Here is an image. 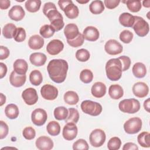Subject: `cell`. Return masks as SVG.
I'll return each mask as SVG.
<instances>
[{
	"instance_id": "1",
	"label": "cell",
	"mask_w": 150,
	"mask_h": 150,
	"mask_svg": "<svg viewBox=\"0 0 150 150\" xmlns=\"http://www.w3.org/2000/svg\"><path fill=\"white\" fill-rule=\"evenodd\" d=\"M69 66L63 59H53L47 66V70L51 80L56 83L64 81L67 76Z\"/></svg>"
},
{
	"instance_id": "2",
	"label": "cell",
	"mask_w": 150,
	"mask_h": 150,
	"mask_svg": "<svg viewBox=\"0 0 150 150\" xmlns=\"http://www.w3.org/2000/svg\"><path fill=\"white\" fill-rule=\"evenodd\" d=\"M106 75L111 81L120 80L122 76V65L118 58L110 59L105 64Z\"/></svg>"
},
{
	"instance_id": "3",
	"label": "cell",
	"mask_w": 150,
	"mask_h": 150,
	"mask_svg": "<svg viewBox=\"0 0 150 150\" xmlns=\"http://www.w3.org/2000/svg\"><path fill=\"white\" fill-rule=\"evenodd\" d=\"M139 101L135 98L124 99L121 100L118 104V108L121 111L128 114H134L140 109Z\"/></svg>"
},
{
	"instance_id": "4",
	"label": "cell",
	"mask_w": 150,
	"mask_h": 150,
	"mask_svg": "<svg viewBox=\"0 0 150 150\" xmlns=\"http://www.w3.org/2000/svg\"><path fill=\"white\" fill-rule=\"evenodd\" d=\"M81 110L86 114L91 116H97L101 114L103 110L101 105L91 100H84L81 104Z\"/></svg>"
},
{
	"instance_id": "5",
	"label": "cell",
	"mask_w": 150,
	"mask_h": 150,
	"mask_svg": "<svg viewBox=\"0 0 150 150\" xmlns=\"http://www.w3.org/2000/svg\"><path fill=\"white\" fill-rule=\"evenodd\" d=\"M134 18L135 21L132 28L138 36L140 37L145 36L149 30L148 23L142 17L134 16Z\"/></svg>"
},
{
	"instance_id": "6",
	"label": "cell",
	"mask_w": 150,
	"mask_h": 150,
	"mask_svg": "<svg viewBox=\"0 0 150 150\" xmlns=\"http://www.w3.org/2000/svg\"><path fill=\"white\" fill-rule=\"evenodd\" d=\"M142 122L139 117H132L128 120L124 124V129L127 134H135L141 131Z\"/></svg>"
},
{
	"instance_id": "7",
	"label": "cell",
	"mask_w": 150,
	"mask_h": 150,
	"mask_svg": "<svg viewBox=\"0 0 150 150\" xmlns=\"http://www.w3.org/2000/svg\"><path fill=\"white\" fill-rule=\"evenodd\" d=\"M106 135L104 131L101 129H95L91 131L89 136L90 144L94 147H100L105 142Z\"/></svg>"
},
{
	"instance_id": "8",
	"label": "cell",
	"mask_w": 150,
	"mask_h": 150,
	"mask_svg": "<svg viewBox=\"0 0 150 150\" xmlns=\"http://www.w3.org/2000/svg\"><path fill=\"white\" fill-rule=\"evenodd\" d=\"M47 119L46 111L42 108H36L33 111L31 114L32 122L37 126L44 125Z\"/></svg>"
},
{
	"instance_id": "9",
	"label": "cell",
	"mask_w": 150,
	"mask_h": 150,
	"mask_svg": "<svg viewBox=\"0 0 150 150\" xmlns=\"http://www.w3.org/2000/svg\"><path fill=\"white\" fill-rule=\"evenodd\" d=\"M40 94L42 97L45 100H54L58 96V90L56 87L47 84L42 87Z\"/></svg>"
},
{
	"instance_id": "10",
	"label": "cell",
	"mask_w": 150,
	"mask_h": 150,
	"mask_svg": "<svg viewBox=\"0 0 150 150\" xmlns=\"http://www.w3.org/2000/svg\"><path fill=\"white\" fill-rule=\"evenodd\" d=\"M105 51L110 55H116L121 53L123 50L121 44L115 39L108 40L104 45Z\"/></svg>"
},
{
	"instance_id": "11",
	"label": "cell",
	"mask_w": 150,
	"mask_h": 150,
	"mask_svg": "<svg viewBox=\"0 0 150 150\" xmlns=\"http://www.w3.org/2000/svg\"><path fill=\"white\" fill-rule=\"evenodd\" d=\"M78 129L73 122H67L63 127L62 135L63 138L67 141L73 140L77 136Z\"/></svg>"
},
{
	"instance_id": "12",
	"label": "cell",
	"mask_w": 150,
	"mask_h": 150,
	"mask_svg": "<svg viewBox=\"0 0 150 150\" xmlns=\"http://www.w3.org/2000/svg\"><path fill=\"white\" fill-rule=\"evenodd\" d=\"M22 97L25 103L29 105L35 104L38 100L37 91L35 88L32 87L23 90L22 93Z\"/></svg>"
},
{
	"instance_id": "13",
	"label": "cell",
	"mask_w": 150,
	"mask_h": 150,
	"mask_svg": "<svg viewBox=\"0 0 150 150\" xmlns=\"http://www.w3.org/2000/svg\"><path fill=\"white\" fill-rule=\"evenodd\" d=\"M64 48L63 43L59 39H53L47 45L46 50L51 55H56L63 50Z\"/></svg>"
},
{
	"instance_id": "14",
	"label": "cell",
	"mask_w": 150,
	"mask_h": 150,
	"mask_svg": "<svg viewBox=\"0 0 150 150\" xmlns=\"http://www.w3.org/2000/svg\"><path fill=\"white\" fill-rule=\"evenodd\" d=\"M132 92L136 97L144 98L148 94L149 87L148 85L144 82H137L135 83L132 87Z\"/></svg>"
},
{
	"instance_id": "15",
	"label": "cell",
	"mask_w": 150,
	"mask_h": 150,
	"mask_svg": "<svg viewBox=\"0 0 150 150\" xmlns=\"http://www.w3.org/2000/svg\"><path fill=\"white\" fill-rule=\"evenodd\" d=\"M36 146L40 150H50L53 147V142L47 136H41L36 140Z\"/></svg>"
},
{
	"instance_id": "16",
	"label": "cell",
	"mask_w": 150,
	"mask_h": 150,
	"mask_svg": "<svg viewBox=\"0 0 150 150\" xmlns=\"http://www.w3.org/2000/svg\"><path fill=\"white\" fill-rule=\"evenodd\" d=\"M25 15V12L20 5H14L9 11L8 16L11 19L19 21H21Z\"/></svg>"
},
{
	"instance_id": "17",
	"label": "cell",
	"mask_w": 150,
	"mask_h": 150,
	"mask_svg": "<svg viewBox=\"0 0 150 150\" xmlns=\"http://www.w3.org/2000/svg\"><path fill=\"white\" fill-rule=\"evenodd\" d=\"M83 35L86 40L90 42H94L98 39L100 33L96 27L89 26L84 29Z\"/></svg>"
},
{
	"instance_id": "18",
	"label": "cell",
	"mask_w": 150,
	"mask_h": 150,
	"mask_svg": "<svg viewBox=\"0 0 150 150\" xmlns=\"http://www.w3.org/2000/svg\"><path fill=\"white\" fill-rule=\"evenodd\" d=\"M26 80L25 74L21 75L16 73L14 70L11 72L9 76V81L11 84L15 87H20L22 86Z\"/></svg>"
},
{
	"instance_id": "19",
	"label": "cell",
	"mask_w": 150,
	"mask_h": 150,
	"mask_svg": "<svg viewBox=\"0 0 150 150\" xmlns=\"http://www.w3.org/2000/svg\"><path fill=\"white\" fill-rule=\"evenodd\" d=\"M80 32L77 26L74 23H69L66 25L64 29V34L67 40H72L76 38Z\"/></svg>"
},
{
	"instance_id": "20",
	"label": "cell",
	"mask_w": 150,
	"mask_h": 150,
	"mask_svg": "<svg viewBox=\"0 0 150 150\" xmlns=\"http://www.w3.org/2000/svg\"><path fill=\"white\" fill-rule=\"evenodd\" d=\"M105 85L100 81L96 82L91 87V92L92 95L96 98H101L106 93Z\"/></svg>"
},
{
	"instance_id": "21",
	"label": "cell",
	"mask_w": 150,
	"mask_h": 150,
	"mask_svg": "<svg viewBox=\"0 0 150 150\" xmlns=\"http://www.w3.org/2000/svg\"><path fill=\"white\" fill-rule=\"evenodd\" d=\"M47 57L42 53L36 52L33 53L30 55L29 60L30 63L35 66H42L44 65L46 62Z\"/></svg>"
},
{
	"instance_id": "22",
	"label": "cell",
	"mask_w": 150,
	"mask_h": 150,
	"mask_svg": "<svg viewBox=\"0 0 150 150\" xmlns=\"http://www.w3.org/2000/svg\"><path fill=\"white\" fill-rule=\"evenodd\" d=\"M45 43L44 39L42 37L38 35L32 36L28 41L29 47L33 50H38L41 49Z\"/></svg>"
},
{
	"instance_id": "23",
	"label": "cell",
	"mask_w": 150,
	"mask_h": 150,
	"mask_svg": "<svg viewBox=\"0 0 150 150\" xmlns=\"http://www.w3.org/2000/svg\"><path fill=\"white\" fill-rule=\"evenodd\" d=\"M28 69V65L27 62L24 60L22 59H17L13 63V69L14 71L21 75L25 74L27 72Z\"/></svg>"
},
{
	"instance_id": "24",
	"label": "cell",
	"mask_w": 150,
	"mask_h": 150,
	"mask_svg": "<svg viewBox=\"0 0 150 150\" xmlns=\"http://www.w3.org/2000/svg\"><path fill=\"white\" fill-rule=\"evenodd\" d=\"M108 94L110 97L114 100L120 99L123 96V88L119 84H112L109 87Z\"/></svg>"
},
{
	"instance_id": "25",
	"label": "cell",
	"mask_w": 150,
	"mask_h": 150,
	"mask_svg": "<svg viewBox=\"0 0 150 150\" xmlns=\"http://www.w3.org/2000/svg\"><path fill=\"white\" fill-rule=\"evenodd\" d=\"M134 21V16L128 12H124L121 13L119 16L120 23L125 27H132Z\"/></svg>"
},
{
	"instance_id": "26",
	"label": "cell",
	"mask_w": 150,
	"mask_h": 150,
	"mask_svg": "<svg viewBox=\"0 0 150 150\" xmlns=\"http://www.w3.org/2000/svg\"><path fill=\"white\" fill-rule=\"evenodd\" d=\"M132 73L137 78H143L146 74V68L144 64L141 62L135 63L132 69Z\"/></svg>"
},
{
	"instance_id": "27",
	"label": "cell",
	"mask_w": 150,
	"mask_h": 150,
	"mask_svg": "<svg viewBox=\"0 0 150 150\" xmlns=\"http://www.w3.org/2000/svg\"><path fill=\"white\" fill-rule=\"evenodd\" d=\"M63 11L65 15L68 18L71 19L77 18L79 14V10L78 7L75 5L73 2L67 5Z\"/></svg>"
},
{
	"instance_id": "28",
	"label": "cell",
	"mask_w": 150,
	"mask_h": 150,
	"mask_svg": "<svg viewBox=\"0 0 150 150\" xmlns=\"http://www.w3.org/2000/svg\"><path fill=\"white\" fill-rule=\"evenodd\" d=\"M5 113L6 116L9 119H16L19 114L18 106L14 104H8L5 108Z\"/></svg>"
},
{
	"instance_id": "29",
	"label": "cell",
	"mask_w": 150,
	"mask_h": 150,
	"mask_svg": "<svg viewBox=\"0 0 150 150\" xmlns=\"http://www.w3.org/2000/svg\"><path fill=\"white\" fill-rule=\"evenodd\" d=\"M16 30L17 28L14 24L9 23L4 26L2 29V35L6 39H12L14 38Z\"/></svg>"
},
{
	"instance_id": "30",
	"label": "cell",
	"mask_w": 150,
	"mask_h": 150,
	"mask_svg": "<svg viewBox=\"0 0 150 150\" xmlns=\"http://www.w3.org/2000/svg\"><path fill=\"white\" fill-rule=\"evenodd\" d=\"M89 9L93 14H100L104 10V5L100 0L93 1L89 5Z\"/></svg>"
},
{
	"instance_id": "31",
	"label": "cell",
	"mask_w": 150,
	"mask_h": 150,
	"mask_svg": "<svg viewBox=\"0 0 150 150\" xmlns=\"http://www.w3.org/2000/svg\"><path fill=\"white\" fill-rule=\"evenodd\" d=\"M64 101L69 105H75L79 101L78 94L74 91H68L64 94Z\"/></svg>"
},
{
	"instance_id": "32",
	"label": "cell",
	"mask_w": 150,
	"mask_h": 150,
	"mask_svg": "<svg viewBox=\"0 0 150 150\" xmlns=\"http://www.w3.org/2000/svg\"><path fill=\"white\" fill-rule=\"evenodd\" d=\"M29 80L31 84L34 86L40 85L43 81V77L40 71L38 70L32 71L29 75Z\"/></svg>"
},
{
	"instance_id": "33",
	"label": "cell",
	"mask_w": 150,
	"mask_h": 150,
	"mask_svg": "<svg viewBox=\"0 0 150 150\" xmlns=\"http://www.w3.org/2000/svg\"><path fill=\"white\" fill-rule=\"evenodd\" d=\"M46 130L49 134L52 136L58 135L60 132V124L55 121H50L47 125Z\"/></svg>"
},
{
	"instance_id": "34",
	"label": "cell",
	"mask_w": 150,
	"mask_h": 150,
	"mask_svg": "<svg viewBox=\"0 0 150 150\" xmlns=\"http://www.w3.org/2000/svg\"><path fill=\"white\" fill-rule=\"evenodd\" d=\"M41 1L40 0H28L25 6L26 10L30 12H36L40 9Z\"/></svg>"
},
{
	"instance_id": "35",
	"label": "cell",
	"mask_w": 150,
	"mask_h": 150,
	"mask_svg": "<svg viewBox=\"0 0 150 150\" xmlns=\"http://www.w3.org/2000/svg\"><path fill=\"white\" fill-rule=\"evenodd\" d=\"M68 114V110L63 106L57 107L54 110V116L57 120H65L67 117Z\"/></svg>"
},
{
	"instance_id": "36",
	"label": "cell",
	"mask_w": 150,
	"mask_h": 150,
	"mask_svg": "<svg viewBox=\"0 0 150 150\" xmlns=\"http://www.w3.org/2000/svg\"><path fill=\"white\" fill-rule=\"evenodd\" d=\"M149 136V133L145 131L139 134L137 137L139 144L144 148H149L150 146Z\"/></svg>"
},
{
	"instance_id": "37",
	"label": "cell",
	"mask_w": 150,
	"mask_h": 150,
	"mask_svg": "<svg viewBox=\"0 0 150 150\" xmlns=\"http://www.w3.org/2000/svg\"><path fill=\"white\" fill-rule=\"evenodd\" d=\"M55 32L54 28L50 25H45L42 26L39 30V33L42 38H50Z\"/></svg>"
},
{
	"instance_id": "38",
	"label": "cell",
	"mask_w": 150,
	"mask_h": 150,
	"mask_svg": "<svg viewBox=\"0 0 150 150\" xmlns=\"http://www.w3.org/2000/svg\"><path fill=\"white\" fill-rule=\"evenodd\" d=\"M69 115L65 119L66 122L77 123L79 120V113L77 109L74 108H70L68 110Z\"/></svg>"
},
{
	"instance_id": "39",
	"label": "cell",
	"mask_w": 150,
	"mask_h": 150,
	"mask_svg": "<svg viewBox=\"0 0 150 150\" xmlns=\"http://www.w3.org/2000/svg\"><path fill=\"white\" fill-rule=\"evenodd\" d=\"M80 79L86 84L91 83L93 79V72L89 69L83 70L80 74Z\"/></svg>"
},
{
	"instance_id": "40",
	"label": "cell",
	"mask_w": 150,
	"mask_h": 150,
	"mask_svg": "<svg viewBox=\"0 0 150 150\" xmlns=\"http://www.w3.org/2000/svg\"><path fill=\"white\" fill-rule=\"evenodd\" d=\"M126 3L128 9L132 12H139L142 6L141 1L139 0L137 1H127L125 2Z\"/></svg>"
},
{
	"instance_id": "41",
	"label": "cell",
	"mask_w": 150,
	"mask_h": 150,
	"mask_svg": "<svg viewBox=\"0 0 150 150\" xmlns=\"http://www.w3.org/2000/svg\"><path fill=\"white\" fill-rule=\"evenodd\" d=\"M90 57L89 52L85 49H80L77 50L76 53V59L81 62H84L87 61Z\"/></svg>"
},
{
	"instance_id": "42",
	"label": "cell",
	"mask_w": 150,
	"mask_h": 150,
	"mask_svg": "<svg viewBox=\"0 0 150 150\" xmlns=\"http://www.w3.org/2000/svg\"><path fill=\"white\" fill-rule=\"evenodd\" d=\"M121 145V139L117 137H112L107 143V148L109 150H118Z\"/></svg>"
},
{
	"instance_id": "43",
	"label": "cell",
	"mask_w": 150,
	"mask_h": 150,
	"mask_svg": "<svg viewBox=\"0 0 150 150\" xmlns=\"http://www.w3.org/2000/svg\"><path fill=\"white\" fill-rule=\"evenodd\" d=\"M134 37L133 33L128 30H124L122 31L120 34V39L122 42L124 43H130Z\"/></svg>"
},
{
	"instance_id": "44",
	"label": "cell",
	"mask_w": 150,
	"mask_h": 150,
	"mask_svg": "<svg viewBox=\"0 0 150 150\" xmlns=\"http://www.w3.org/2000/svg\"><path fill=\"white\" fill-rule=\"evenodd\" d=\"M89 148L88 143L84 139H79L75 141L73 145L74 150H88Z\"/></svg>"
},
{
	"instance_id": "45",
	"label": "cell",
	"mask_w": 150,
	"mask_h": 150,
	"mask_svg": "<svg viewBox=\"0 0 150 150\" xmlns=\"http://www.w3.org/2000/svg\"><path fill=\"white\" fill-rule=\"evenodd\" d=\"M84 38L83 37V34L79 33V35L74 39L72 40H67V43L73 47H77L81 46L84 43Z\"/></svg>"
},
{
	"instance_id": "46",
	"label": "cell",
	"mask_w": 150,
	"mask_h": 150,
	"mask_svg": "<svg viewBox=\"0 0 150 150\" xmlns=\"http://www.w3.org/2000/svg\"><path fill=\"white\" fill-rule=\"evenodd\" d=\"M22 135L25 139L31 140L35 137L36 131L32 127H27L23 129Z\"/></svg>"
},
{
	"instance_id": "47",
	"label": "cell",
	"mask_w": 150,
	"mask_h": 150,
	"mask_svg": "<svg viewBox=\"0 0 150 150\" xmlns=\"http://www.w3.org/2000/svg\"><path fill=\"white\" fill-rule=\"evenodd\" d=\"M26 36L25 30L22 27H19L17 28V30L13 38L16 42H22L25 40Z\"/></svg>"
},
{
	"instance_id": "48",
	"label": "cell",
	"mask_w": 150,
	"mask_h": 150,
	"mask_svg": "<svg viewBox=\"0 0 150 150\" xmlns=\"http://www.w3.org/2000/svg\"><path fill=\"white\" fill-rule=\"evenodd\" d=\"M46 16L47 17L50 22L57 19H63L62 14L57 9H53L50 11L48 12Z\"/></svg>"
},
{
	"instance_id": "49",
	"label": "cell",
	"mask_w": 150,
	"mask_h": 150,
	"mask_svg": "<svg viewBox=\"0 0 150 150\" xmlns=\"http://www.w3.org/2000/svg\"><path fill=\"white\" fill-rule=\"evenodd\" d=\"M121 62L122 71H125L129 69L131 65V59L127 56H121L118 58Z\"/></svg>"
},
{
	"instance_id": "50",
	"label": "cell",
	"mask_w": 150,
	"mask_h": 150,
	"mask_svg": "<svg viewBox=\"0 0 150 150\" xmlns=\"http://www.w3.org/2000/svg\"><path fill=\"white\" fill-rule=\"evenodd\" d=\"M0 139L5 138L8 134L9 128L8 125L3 121H0Z\"/></svg>"
},
{
	"instance_id": "51",
	"label": "cell",
	"mask_w": 150,
	"mask_h": 150,
	"mask_svg": "<svg viewBox=\"0 0 150 150\" xmlns=\"http://www.w3.org/2000/svg\"><path fill=\"white\" fill-rule=\"evenodd\" d=\"M120 0H104V4L107 8L110 9H112L115 8H116L120 4Z\"/></svg>"
},
{
	"instance_id": "52",
	"label": "cell",
	"mask_w": 150,
	"mask_h": 150,
	"mask_svg": "<svg viewBox=\"0 0 150 150\" xmlns=\"http://www.w3.org/2000/svg\"><path fill=\"white\" fill-rule=\"evenodd\" d=\"M53 9H57L56 5L53 2H46L43 8V12L45 16H46L48 12Z\"/></svg>"
},
{
	"instance_id": "53",
	"label": "cell",
	"mask_w": 150,
	"mask_h": 150,
	"mask_svg": "<svg viewBox=\"0 0 150 150\" xmlns=\"http://www.w3.org/2000/svg\"><path fill=\"white\" fill-rule=\"evenodd\" d=\"M9 49L4 46H0V60H4L8 57L9 55Z\"/></svg>"
},
{
	"instance_id": "54",
	"label": "cell",
	"mask_w": 150,
	"mask_h": 150,
	"mask_svg": "<svg viewBox=\"0 0 150 150\" xmlns=\"http://www.w3.org/2000/svg\"><path fill=\"white\" fill-rule=\"evenodd\" d=\"M123 150H138V146L133 142H127L125 144L122 148Z\"/></svg>"
},
{
	"instance_id": "55",
	"label": "cell",
	"mask_w": 150,
	"mask_h": 150,
	"mask_svg": "<svg viewBox=\"0 0 150 150\" xmlns=\"http://www.w3.org/2000/svg\"><path fill=\"white\" fill-rule=\"evenodd\" d=\"M72 2H73L71 0H60L58 1V5L60 9L63 11L66 6Z\"/></svg>"
},
{
	"instance_id": "56",
	"label": "cell",
	"mask_w": 150,
	"mask_h": 150,
	"mask_svg": "<svg viewBox=\"0 0 150 150\" xmlns=\"http://www.w3.org/2000/svg\"><path fill=\"white\" fill-rule=\"evenodd\" d=\"M0 79H2L5 76L6 73H7V67L6 66L4 63L1 62L0 63Z\"/></svg>"
},
{
	"instance_id": "57",
	"label": "cell",
	"mask_w": 150,
	"mask_h": 150,
	"mask_svg": "<svg viewBox=\"0 0 150 150\" xmlns=\"http://www.w3.org/2000/svg\"><path fill=\"white\" fill-rule=\"evenodd\" d=\"M11 4V1L9 0H0V8L1 9H8Z\"/></svg>"
},
{
	"instance_id": "58",
	"label": "cell",
	"mask_w": 150,
	"mask_h": 150,
	"mask_svg": "<svg viewBox=\"0 0 150 150\" xmlns=\"http://www.w3.org/2000/svg\"><path fill=\"white\" fill-rule=\"evenodd\" d=\"M149 98H147L144 103V109L147 111V112H149V108H150V102H149Z\"/></svg>"
},
{
	"instance_id": "59",
	"label": "cell",
	"mask_w": 150,
	"mask_h": 150,
	"mask_svg": "<svg viewBox=\"0 0 150 150\" xmlns=\"http://www.w3.org/2000/svg\"><path fill=\"white\" fill-rule=\"evenodd\" d=\"M0 105L2 106L6 101V97L2 93H0Z\"/></svg>"
},
{
	"instance_id": "60",
	"label": "cell",
	"mask_w": 150,
	"mask_h": 150,
	"mask_svg": "<svg viewBox=\"0 0 150 150\" xmlns=\"http://www.w3.org/2000/svg\"><path fill=\"white\" fill-rule=\"evenodd\" d=\"M142 5L145 8H149L150 7V1H143Z\"/></svg>"
},
{
	"instance_id": "61",
	"label": "cell",
	"mask_w": 150,
	"mask_h": 150,
	"mask_svg": "<svg viewBox=\"0 0 150 150\" xmlns=\"http://www.w3.org/2000/svg\"><path fill=\"white\" fill-rule=\"evenodd\" d=\"M77 2H78V3H80V4H86V3H87L88 2V1H77Z\"/></svg>"
}]
</instances>
